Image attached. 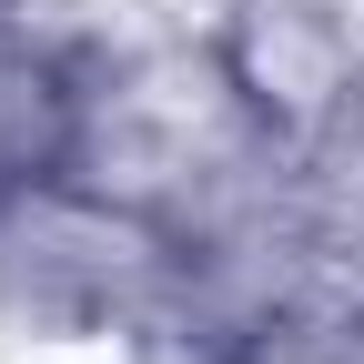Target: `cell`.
<instances>
[{"mask_svg":"<svg viewBox=\"0 0 364 364\" xmlns=\"http://www.w3.org/2000/svg\"><path fill=\"white\" fill-rule=\"evenodd\" d=\"M41 132H51V91H41V61L0 31V182H21L41 162Z\"/></svg>","mask_w":364,"mask_h":364,"instance_id":"6da1fadb","label":"cell"}]
</instances>
